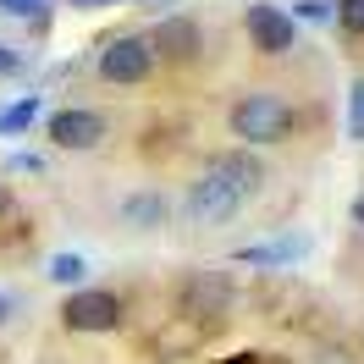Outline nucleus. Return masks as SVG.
<instances>
[{
    "label": "nucleus",
    "mask_w": 364,
    "mask_h": 364,
    "mask_svg": "<svg viewBox=\"0 0 364 364\" xmlns=\"http://www.w3.org/2000/svg\"><path fill=\"white\" fill-rule=\"evenodd\" d=\"M227 133L243 149H282L298 133V105L282 89H243L227 111Z\"/></svg>",
    "instance_id": "f257e3e1"
},
{
    "label": "nucleus",
    "mask_w": 364,
    "mask_h": 364,
    "mask_svg": "<svg viewBox=\"0 0 364 364\" xmlns=\"http://www.w3.org/2000/svg\"><path fill=\"white\" fill-rule=\"evenodd\" d=\"M155 72H160V61H155V45H149L144 28L111 33L105 45L94 50V77H100L105 89H144Z\"/></svg>",
    "instance_id": "f03ea898"
},
{
    "label": "nucleus",
    "mask_w": 364,
    "mask_h": 364,
    "mask_svg": "<svg viewBox=\"0 0 364 364\" xmlns=\"http://www.w3.org/2000/svg\"><path fill=\"white\" fill-rule=\"evenodd\" d=\"M55 320H61L67 337H111V331H122V320H127V304H122V293H111V287L83 282V287H72V293L61 298Z\"/></svg>",
    "instance_id": "7ed1b4c3"
},
{
    "label": "nucleus",
    "mask_w": 364,
    "mask_h": 364,
    "mask_svg": "<svg viewBox=\"0 0 364 364\" xmlns=\"http://www.w3.org/2000/svg\"><path fill=\"white\" fill-rule=\"evenodd\" d=\"M243 193L232 188L227 177H215V171H199V177L188 182V193H182V215L193 221V227H232L237 215H243Z\"/></svg>",
    "instance_id": "20e7f679"
},
{
    "label": "nucleus",
    "mask_w": 364,
    "mask_h": 364,
    "mask_svg": "<svg viewBox=\"0 0 364 364\" xmlns=\"http://www.w3.org/2000/svg\"><path fill=\"white\" fill-rule=\"evenodd\" d=\"M243 33H249V50H254V55H265V61H282V55H293V50H298L293 11L276 6V0H254V6H243Z\"/></svg>",
    "instance_id": "39448f33"
},
{
    "label": "nucleus",
    "mask_w": 364,
    "mask_h": 364,
    "mask_svg": "<svg viewBox=\"0 0 364 364\" xmlns=\"http://www.w3.org/2000/svg\"><path fill=\"white\" fill-rule=\"evenodd\" d=\"M144 33H149V45H155L160 67H199V61H205V28L193 23L188 11H160Z\"/></svg>",
    "instance_id": "423d86ee"
},
{
    "label": "nucleus",
    "mask_w": 364,
    "mask_h": 364,
    "mask_svg": "<svg viewBox=\"0 0 364 364\" xmlns=\"http://www.w3.org/2000/svg\"><path fill=\"white\" fill-rule=\"evenodd\" d=\"M45 138L67 155H89L111 138V122L94 105H55V111H45Z\"/></svg>",
    "instance_id": "0eeeda50"
},
{
    "label": "nucleus",
    "mask_w": 364,
    "mask_h": 364,
    "mask_svg": "<svg viewBox=\"0 0 364 364\" xmlns=\"http://www.w3.org/2000/svg\"><path fill=\"white\" fill-rule=\"evenodd\" d=\"M177 304H182V320H215V315H232V304H237V282L232 271H188L177 287Z\"/></svg>",
    "instance_id": "6e6552de"
},
{
    "label": "nucleus",
    "mask_w": 364,
    "mask_h": 364,
    "mask_svg": "<svg viewBox=\"0 0 364 364\" xmlns=\"http://www.w3.org/2000/svg\"><path fill=\"white\" fill-rule=\"evenodd\" d=\"M205 171H215V177H227L232 188L243 193V199H254V193H259V188L271 182V171H265V160L254 155V149H243V144H237V149H215V155L205 160Z\"/></svg>",
    "instance_id": "1a4fd4ad"
},
{
    "label": "nucleus",
    "mask_w": 364,
    "mask_h": 364,
    "mask_svg": "<svg viewBox=\"0 0 364 364\" xmlns=\"http://www.w3.org/2000/svg\"><path fill=\"white\" fill-rule=\"evenodd\" d=\"M309 232H282V237H265V243H249V249L232 254V265H265V271H287L298 259H309Z\"/></svg>",
    "instance_id": "9d476101"
},
{
    "label": "nucleus",
    "mask_w": 364,
    "mask_h": 364,
    "mask_svg": "<svg viewBox=\"0 0 364 364\" xmlns=\"http://www.w3.org/2000/svg\"><path fill=\"white\" fill-rule=\"evenodd\" d=\"M171 221V199L160 193V188H133L127 199H122V227L133 232H160Z\"/></svg>",
    "instance_id": "9b49d317"
},
{
    "label": "nucleus",
    "mask_w": 364,
    "mask_h": 364,
    "mask_svg": "<svg viewBox=\"0 0 364 364\" xmlns=\"http://www.w3.org/2000/svg\"><path fill=\"white\" fill-rule=\"evenodd\" d=\"M33 122H45V100L39 94H17L11 105H0V138H23Z\"/></svg>",
    "instance_id": "f8f14e48"
},
{
    "label": "nucleus",
    "mask_w": 364,
    "mask_h": 364,
    "mask_svg": "<svg viewBox=\"0 0 364 364\" xmlns=\"http://www.w3.org/2000/svg\"><path fill=\"white\" fill-rule=\"evenodd\" d=\"M45 276L55 282V287H67V293H72V287H83V282H89V259H83L77 249H55L45 259Z\"/></svg>",
    "instance_id": "ddd939ff"
},
{
    "label": "nucleus",
    "mask_w": 364,
    "mask_h": 364,
    "mask_svg": "<svg viewBox=\"0 0 364 364\" xmlns=\"http://www.w3.org/2000/svg\"><path fill=\"white\" fill-rule=\"evenodd\" d=\"M287 11H293V23L304 28H337V0H293V6H287Z\"/></svg>",
    "instance_id": "4468645a"
},
{
    "label": "nucleus",
    "mask_w": 364,
    "mask_h": 364,
    "mask_svg": "<svg viewBox=\"0 0 364 364\" xmlns=\"http://www.w3.org/2000/svg\"><path fill=\"white\" fill-rule=\"evenodd\" d=\"M23 77H28V50L0 39V83H23Z\"/></svg>",
    "instance_id": "2eb2a0df"
},
{
    "label": "nucleus",
    "mask_w": 364,
    "mask_h": 364,
    "mask_svg": "<svg viewBox=\"0 0 364 364\" xmlns=\"http://www.w3.org/2000/svg\"><path fill=\"white\" fill-rule=\"evenodd\" d=\"M348 138H353V144H364V77H353V83H348Z\"/></svg>",
    "instance_id": "dca6fc26"
},
{
    "label": "nucleus",
    "mask_w": 364,
    "mask_h": 364,
    "mask_svg": "<svg viewBox=\"0 0 364 364\" xmlns=\"http://www.w3.org/2000/svg\"><path fill=\"white\" fill-rule=\"evenodd\" d=\"M45 11H55V0H0V17H11V23H33Z\"/></svg>",
    "instance_id": "f3484780"
},
{
    "label": "nucleus",
    "mask_w": 364,
    "mask_h": 364,
    "mask_svg": "<svg viewBox=\"0 0 364 364\" xmlns=\"http://www.w3.org/2000/svg\"><path fill=\"white\" fill-rule=\"evenodd\" d=\"M337 28L364 39V0H337Z\"/></svg>",
    "instance_id": "a211bd4d"
},
{
    "label": "nucleus",
    "mask_w": 364,
    "mask_h": 364,
    "mask_svg": "<svg viewBox=\"0 0 364 364\" xmlns=\"http://www.w3.org/2000/svg\"><path fill=\"white\" fill-rule=\"evenodd\" d=\"M72 11H111V6H171V0H67Z\"/></svg>",
    "instance_id": "6ab92c4d"
},
{
    "label": "nucleus",
    "mask_w": 364,
    "mask_h": 364,
    "mask_svg": "<svg viewBox=\"0 0 364 364\" xmlns=\"http://www.w3.org/2000/svg\"><path fill=\"white\" fill-rule=\"evenodd\" d=\"M215 364H265V353H254V348H237V353H227V359H215Z\"/></svg>",
    "instance_id": "aec40b11"
},
{
    "label": "nucleus",
    "mask_w": 364,
    "mask_h": 364,
    "mask_svg": "<svg viewBox=\"0 0 364 364\" xmlns=\"http://www.w3.org/2000/svg\"><path fill=\"white\" fill-rule=\"evenodd\" d=\"M6 215H17V193H11L6 182H0V221H6Z\"/></svg>",
    "instance_id": "412c9836"
},
{
    "label": "nucleus",
    "mask_w": 364,
    "mask_h": 364,
    "mask_svg": "<svg viewBox=\"0 0 364 364\" xmlns=\"http://www.w3.org/2000/svg\"><path fill=\"white\" fill-rule=\"evenodd\" d=\"M11 315H17V298H11V293H0V331L11 326Z\"/></svg>",
    "instance_id": "4be33fe9"
},
{
    "label": "nucleus",
    "mask_w": 364,
    "mask_h": 364,
    "mask_svg": "<svg viewBox=\"0 0 364 364\" xmlns=\"http://www.w3.org/2000/svg\"><path fill=\"white\" fill-rule=\"evenodd\" d=\"M348 215H353V227L364 232V193H359V199H353V210H348Z\"/></svg>",
    "instance_id": "5701e85b"
}]
</instances>
